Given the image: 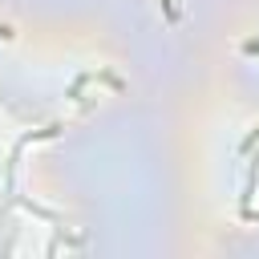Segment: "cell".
Masks as SVG:
<instances>
[{
	"mask_svg": "<svg viewBox=\"0 0 259 259\" xmlns=\"http://www.w3.org/2000/svg\"><path fill=\"white\" fill-rule=\"evenodd\" d=\"M247 53H259V40H247Z\"/></svg>",
	"mask_w": 259,
	"mask_h": 259,
	"instance_id": "cell-1",
	"label": "cell"
}]
</instances>
